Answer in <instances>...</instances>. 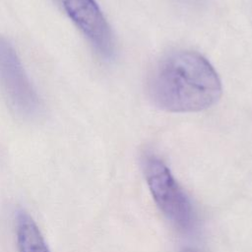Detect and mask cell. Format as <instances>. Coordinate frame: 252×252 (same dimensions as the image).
Masks as SVG:
<instances>
[{
  "label": "cell",
  "instance_id": "1",
  "mask_svg": "<svg viewBox=\"0 0 252 252\" xmlns=\"http://www.w3.org/2000/svg\"><path fill=\"white\" fill-rule=\"evenodd\" d=\"M152 102L169 112H196L214 105L221 84L211 63L195 51H174L162 58L148 81Z\"/></svg>",
  "mask_w": 252,
  "mask_h": 252
},
{
  "label": "cell",
  "instance_id": "2",
  "mask_svg": "<svg viewBox=\"0 0 252 252\" xmlns=\"http://www.w3.org/2000/svg\"><path fill=\"white\" fill-rule=\"evenodd\" d=\"M0 90L10 110L32 121L42 114L40 97L12 43L0 35Z\"/></svg>",
  "mask_w": 252,
  "mask_h": 252
},
{
  "label": "cell",
  "instance_id": "3",
  "mask_svg": "<svg viewBox=\"0 0 252 252\" xmlns=\"http://www.w3.org/2000/svg\"><path fill=\"white\" fill-rule=\"evenodd\" d=\"M143 167L147 184L159 210L179 230H191L195 221L191 202L170 169L153 154L145 156Z\"/></svg>",
  "mask_w": 252,
  "mask_h": 252
},
{
  "label": "cell",
  "instance_id": "4",
  "mask_svg": "<svg viewBox=\"0 0 252 252\" xmlns=\"http://www.w3.org/2000/svg\"><path fill=\"white\" fill-rule=\"evenodd\" d=\"M68 18L102 57L113 54L111 29L95 0H56Z\"/></svg>",
  "mask_w": 252,
  "mask_h": 252
},
{
  "label": "cell",
  "instance_id": "5",
  "mask_svg": "<svg viewBox=\"0 0 252 252\" xmlns=\"http://www.w3.org/2000/svg\"><path fill=\"white\" fill-rule=\"evenodd\" d=\"M16 235L19 252H50L36 223L23 210L16 214Z\"/></svg>",
  "mask_w": 252,
  "mask_h": 252
},
{
  "label": "cell",
  "instance_id": "6",
  "mask_svg": "<svg viewBox=\"0 0 252 252\" xmlns=\"http://www.w3.org/2000/svg\"><path fill=\"white\" fill-rule=\"evenodd\" d=\"M181 252H195V251H193V250H191V249H184V250H182Z\"/></svg>",
  "mask_w": 252,
  "mask_h": 252
}]
</instances>
